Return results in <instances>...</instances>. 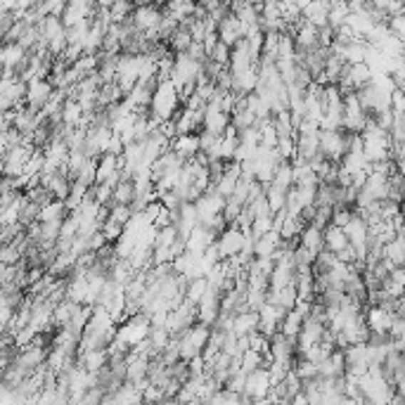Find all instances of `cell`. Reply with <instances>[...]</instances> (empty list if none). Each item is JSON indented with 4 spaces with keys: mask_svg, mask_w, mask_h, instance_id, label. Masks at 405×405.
<instances>
[{
    "mask_svg": "<svg viewBox=\"0 0 405 405\" xmlns=\"http://www.w3.org/2000/svg\"><path fill=\"white\" fill-rule=\"evenodd\" d=\"M178 102H180V95L173 88L171 81L168 78L157 81V88L152 91V100H150L152 121H159V123L168 121L175 112H178Z\"/></svg>",
    "mask_w": 405,
    "mask_h": 405,
    "instance_id": "cell-1",
    "label": "cell"
},
{
    "mask_svg": "<svg viewBox=\"0 0 405 405\" xmlns=\"http://www.w3.org/2000/svg\"><path fill=\"white\" fill-rule=\"evenodd\" d=\"M272 381H270V372L263 370L261 367H256V370L247 372V379H245V389H242V399H254V401H263L268 399V391H270Z\"/></svg>",
    "mask_w": 405,
    "mask_h": 405,
    "instance_id": "cell-2",
    "label": "cell"
},
{
    "mask_svg": "<svg viewBox=\"0 0 405 405\" xmlns=\"http://www.w3.org/2000/svg\"><path fill=\"white\" fill-rule=\"evenodd\" d=\"M55 91V86H53V81L50 78H31V81H26V91H24V102H26V107H31V109H39L46 105L48 98L53 95Z\"/></svg>",
    "mask_w": 405,
    "mask_h": 405,
    "instance_id": "cell-3",
    "label": "cell"
},
{
    "mask_svg": "<svg viewBox=\"0 0 405 405\" xmlns=\"http://www.w3.org/2000/svg\"><path fill=\"white\" fill-rule=\"evenodd\" d=\"M245 230H242V227H237V225H230V227H225L223 232H220V237H218V242H216V247H218V252H220V256H223V261H227V259H235V256L240 254V249H242V245H245Z\"/></svg>",
    "mask_w": 405,
    "mask_h": 405,
    "instance_id": "cell-4",
    "label": "cell"
},
{
    "mask_svg": "<svg viewBox=\"0 0 405 405\" xmlns=\"http://www.w3.org/2000/svg\"><path fill=\"white\" fill-rule=\"evenodd\" d=\"M230 114L223 112L216 102H206L204 107V114H202V123H204V130L206 133H213V135H223V130L230 126Z\"/></svg>",
    "mask_w": 405,
    "mask_h": 405,
    "instance_id": "cell-5",
    "label": "cell"
},
{
    "mask_svg": "<svg viewBox=\"0 0 405 405\" xmlns=\"http://www.w3.org/2000/svg\"><path fill=\"white\" fill-rule=\"evenodd\" d=\"M216 34H218V41H223L225 46H235L240 39H245V29H242L240 19L235 17L232 12H227L223 19L216 24Z\"/></svg>",
    "mask_w": 405,
    "mask_h": 405,
    "instance_id": "cell-6",
    "label": "cell"
},
{
    "mask_svg": "<svg viewBox=\"0 0 405 405\" xmlns=\"http://www.w3.org/2000/svg\"><path fill=\"white\" fill-rule=\"evenodd\" d=\"M26 50L19 46L17 41H5V46H0V64L5 71H17L26 60Z\"/></svg>",
    "mask_w": 405,
    "mask_h": 405,
    "instance_id": "cell-7",
    "label": "cell"
},
{
    "mask_svg": "<svg viewBox=\"0 0 405 405\" xmlns=\"http://www.w3.org/2000/svg\"><path fill=\"white\" fill-rule=\"evenodd\" d=\"M230 329L237 337L242 334H249L254 329H259V313L256 311H240V313H232V322H230Z\"/></svg>",
    "mask_w": 405,
    "mask_h": 405,
    "instance_id": "cell-8",
    "label": "cell"
},
{
    "mask_svg": "<svg viewBox=\"0 0 405 405\" xmlns=\"http://www.w3.org/2000/svg\"><path fill=\"white\" fill-rule=\"evenodd\" d=\"M173 152L178 154L180 159H195L197 152H200V135L195 133H180L178 138H175L173 143Z\"/></svg>",
    "mask_w": 405,
    "mask_h": 405,
    "instance_id": "cell-9",
    "label": "cell"
},
{
    "mask_svg": "<svg viewBox=\"0 0 405 405\" xmlns=\"http://www.w3.org/2000/svg\"><path fill=\"white\" fill-rule=\"evenodd\" d=\"M299 235H301V247L308 249V252L313 254V259H315L318 252L322 249V230H320V227H315L313 223H306L304 230H301Z\"/></svg>",
    "mask_w": 405,
    "mask_h": 405,
    "instance_id": "cell-10",
    "label": "cell"
},
{
    "mask_svg": "<svg viewBox=\"0 0 405 405\" xmlns=\"http://www.w3.org/2000/svg\"><path fill=\"white\" fill-rule=\"evenodd\" d=\"M197 5L195 0H168L166 3V14H171V17L178 21H185L188 17H193V14L197 12Z\"/></svg>",
    "mask_w": 405,
    "mask_h": 405,
    "instance_id": "cell-11",
    "label": "cell"
},
{
    "mask_svg": "<svg viewBox=\"0 0 405 405\" xmlns=\"http://www.w3.org/2000/svg\"><path fill=\"white\" fill-rule=\"evenodd\" d=\"M168 41H171V46H173L175 53H185V50L190 48V43H193V36H190L188 26L178 24V29H175V31L168 36Z\"/></svg>",
    "mask_w": 405,
    "mask_h": 405,
    "instance_id": "cell-12",
    "label": "cell"
},
{
    "mask_svg": "<svg viewBox=\"0 0 405 405\" xmlns=\"http://www.w3.org/2000/svg\"><path fill=\"white\" fill-rule=\"evenodd\" d=\"M95 5H98V7H112L114 0H95Z\"/></svg>",
    "mask_w": 405,
    "mask_h": 405,
    "instance_id": "cell-13",
    "label": "cell"
}]
</instances>
